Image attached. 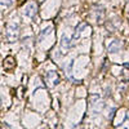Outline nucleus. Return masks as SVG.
<instances>
[{"label": "nucleus", "instance_id": "f257e3e1", "mask_svg": "<svg viewBox=\"0 0 129 129\" xmlns=\"http://www.w3.org/2000/svg\"><path fill=\"white\" fill-rule=\"evenodd\" d=\"M44 80H45V84L48 85V87L53 88L61 81V76H59V74L57 71H48L44 75Z\"/></svg>", "mask_w": 129, "mask_h": 129}, {"label": "nucleus", "instance_id": "f03ea898", "mask_svg": "<svg viewBox=\"0 0 129 129\" xmlns=\"http://www.w3.org/2000/svg\"><path fill=\"white\" fill-rule=\"evenodd\" d=\"M106 49L110 53H116L121 49V43L117 39H109L106 40Z\"/></svg>", "mask_w": 129, "mask_h": 129}, {"label": "nucleus", "instance_id": "7ed1b4c3", "mask_svg": "<svg viewBox=\"0 0 129 129\" xmlns=\"http://www.w3.org/2000/svg\"><path fill=\"white\" fill-rule=\"evenodd\" d=\"M18 32H19L18 25H16V23L9 25L8 28H7V38H8V40H10V41L16 40V39L18 38Z\"/></svg>", "mask_w": 129, "mask_h": 129}, {"label": "nucleus", "instance_id": "20e7f679", "mask_svg": "<svg viewBox=\"0 0 129 129\" xmlns=\"http://www.w3.org/2000/svg\"><path fill=\"white\" fill-rule=\"evenodd\" d=\"M23 12H25V16L32 18V17L38 13V5H36V3H30V4H27V5L25 7Z\"/></svg>", "mask_w": 129, "mask_h": 129}, {"label": "nucleus", "instance_id": "39448f33", "mask_svg": "<svg viewBox=\"0 0 129 129\" xmlns=\"http://www.w3.org/2000/svg\"><path fill=\"white\" fill-rule=\"evenodd\" d=\"M88 26H87V23H80L78 27H76V30H75V34H74V40H78V39H80V36H81V32H83V30L84 28H87Z\"/></svg>", "mask_w": 129, "mask_h": 129}, {"label": "nucleus", "instance_id": "423d86ee", "mask_svg": "<svg viewBox=\"0 0 129 129\" xmlns=\"http://www.w3.org/2000/svg\"><path fill=\"white\" fill-rule=\"evenodd\" d=\"M61 45H62L63 49H69V48H71V45H72L71 39H70L67 35H63L62 39H61Z\"/></svg>", "mask_w": 129, "mask_h": 129}, {"label": "nucleus", "instance_id": "0eeeda50", "mask_svg": "<svg viewBox=\"0 0 129 129\" xmlns=\"http://www.w3.org/2000/svg\"><path fill=\"white\" fill-rule=\"evenodd\" d=\"M14 64H16V61H14L13 57L5 58V61H4V67H7V69H13Z\"/></svg>", "mask_w": 129, "mask_h": 129}, {"label": "nucleus", "instance_id": "6e6552de", "mask_svg": "<svg viewBox=\"0 0 129 129\" xmlns=\"http://www.w3.org/2000/svg\"><path fill=\"white\" fill-rule=\"evenodd\" d=\"M52 31H53V27H52V26H48L47 28H44V30L41 31V34H40V39H41V38H44V36L48 34V32H52Z\"/></svg>", "mask_w": 129, "mask_h": 129}, {"label": "nucleus", "instance_id": "1a4fd4ad", "mask_svg": "<svg viewBox=\"0 0 129 129\" xmlns=\"http://www.w3.org/2000/svg\"><path fill=\"white\" fill-rule=\"evenodd\" d=\"M0 4L9 7V5H12V0H0Z\"/></svg>", "mask_w": 129, "mask_h": 129}, {"label": "nucleus", "instance_id": "9d476101", "mask_svg": "<svg viewBox=\"0 0 129 129\" xmlns=\"http://www.w3.org/2000/svg\"><path fill=\"white\" fill-rule=\"evenodd\" d=\"M126 13L129 14V3H128V5H126Z\"/></svg>", "mask_w": 129, "mask_h": 129}]
</instances>
